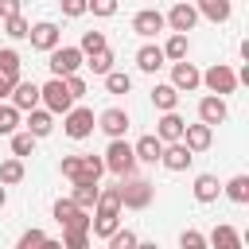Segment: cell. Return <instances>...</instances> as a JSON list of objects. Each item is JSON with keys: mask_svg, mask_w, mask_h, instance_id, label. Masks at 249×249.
I'll use <instances>...</instances> for the list:
<instances>
[{"mask_svg": "<svg viewBox=\"0 0 249 249\" xmlns=\"http://www.w3.org/2000/svg\"><path fill=\"white\" fill-rule=\"evenodd\" d=\"M226 117H230L226 97H218V93L198 97V121H206V124H226Z\"/></svg>", "mask_w": 249, "mask_h": 249, "instance_id": "cell-15", "label": "cell"}, {"mask_svg": "<svg viewBox=\"0 0 249 249\" xmlns=\"http://www.w3.org/2000/svg\"><path fill=\"white\" fill-rule=\"evenodd\" d=\"M93 128H97L93 109H86V105H70V109L62 113V132H66L70 140H86Z\"/></svg>", "mask_w": 249, "mask_h": 249, "instance_id": "cell-4", "label": "cell"}, {"mask_svg": "<svg viewBox=\"0 0 249 249\" xmlns=\"http://www.w3.org/2000/svg\"><path fill=\"white\" fill-rule=\"evenodd\" d=\"M19 121H23V113H19L12 101H8V105L0 101V136H12V132L19 128Z\"/></svg>", "mask_w": 249, "mask_h": 249, "instance_id": "cell-32", "label": "cell"}, {"mask_svg": "<svg viewBox=\"0 0 249 249\" xmlns=\"http://www.w3.org/2000/svg\"><path fill=\"white\" fill-rule=\"evenodd\" d=\"M27 39H31V47L35 51H54L58 43H62V31H58V23H51V19H39V23H31V31H27Z\"/></svg>", "mask_w": 249, "mask_h": 249, "instance_id": "cell-9", "label": "cell"}, {"mask_svg": "<svg viewBox=\"0 0 249 249\" xmlns=\"http://www.w3.org/2000/svg\"><path fill=\"white\" fill-rule=\"evenodd\" d=\"M179 245H183V249H202L206 237H202L198 230H183V233H179Z\"/></svg>", "mask_w": 249, "mask_h": 249, "instance_id": "cell-45", "label": "cell"}, {"mask_svg": "<svg viewBox=\"0 0 249 249\" xmlns=\"http://www.w3.org/2000/svg\"><path fill=\"white\" fill-rule=\"evenodd\" d=\"M82 54H93V51H101V47H109L105 43V31H82Z\"/></svg>", "mask_w": 249, "mask_h": 249, "instance_id": "cell-38", "label": "cell"}, {"mask_svg": "<svg viewBox=\"0 0 249 249\" xmlns=\"http://www.w3.org/2000/svg\"><path fill=\"white\" fill-rule=\"evenodd\" d=\"M51 54V74L54 78H66V74H74V70H82V62H86V54H82V47H54V51H47Z\"/></svg>", "mask_w": 249, "mask_h": 249, "instance_id": "cell-6", "label": "cell"}, {"mask_svg": "<svg viewBox=\"0 0 249 249\" xmlns=\"http://www.w3.org/2000/svg\"><path fill=\"white\" fill-rule=\"evenodd\" d=\"M152 105H156L160 113L175 109V105H179V89H175L171 82H156V86H152Z\"/></svg>", "mask_w": 249, "mask_h": 249, "instance_id": "cell-25", "label": "cell"}, {"mask_svg": "<svg viewBox=\"0 0 249 249\" xmlns=\"http://www.w3.org/2000/svg\"><path fill=\"white\" fill-rule=\"evenodd\" d=\"M163 23H167L171 31H195V23H198V8H195L191 0H175V8L163 16Z\"/></svg>", "mask_w": 249, "mask_h": 249, "instance_id": "cell-11", "label": "cell"}, {"mask_svg": "<svg viewBox=\"0 0 249 249\" xmlns=\"http://www.w3.org/2000/svg\"><path fill=\"white\" fill-rule=\"evenodd\" d=\"M117 226H121V214H93V218H89V230H93L97 241H105Z\"/></svg>", "mask_w": 249, "mask_h": 249, "instance_id": "cell-30", "label": "cell"}, {"mask_svg": "<svg viewBox=\"0 0 249 249\" xmlns=\"http://www.w3.org/2000/svg\"><path fill=\"white\" fill-rule=\"evenodd\" d=\"M35 144H39V136H31L27 128H16L12 132V156L27 160V156H35Z\"/></svg>", "mask_w": 249, "mask_h": 249, "instance_id": "cell-28", "label": "cell"}, {"mask_svg": "<svg viewBox=\"0 0 249 249\" xmlns=\"http://www.w3.org/2000/svg\"><path fill=\"white\" fill-rule=\"evenodd\" d=\"M206 241L218 245V249H241V233H237L233 226H214V233H210Z\"/></svg>", "mask_w": 249, "mask_h": 249, "instance_id": "cell-29", "label": "cell"}, {"mask_svg": "<svg viewBox=\"0 0 249 249\" xmlns=\"http://www.w3.org/2000/svg\"><path fill=\"white\" fill-rule=\"evenodd\" d=\"M187 54H191V39H187V31H171L167 43H163V58H167V62H179V58H187Z\"/></svg>", "mask_w": 249, "mask_h": 249, "instance_id": "cell-24", "label": "cell"}, {"mask_svg": "<svg viewBox=\"0 0 249 249\" xmlns=\"http://www.w3.org/2000/svg\"><path fill=\"white\" fill-rule=\"evenodd\" d=\"M19 179H23V160H19V156L4 160V163H0V183L12 187V183H19Z\"/></svg>", "mask_w": 249, "mask_h": 249, "instance_id": "cell-34", "label": "cell"}, {"mask_svg": "<svg viewBox=\"0 0 249 249\" xmlns=\"http://www.w3.org/2000/svg\"><path fill=\"white\" fill-rule=\"evenodd\" d=\"M0 74H8L12 82H19V54L12 47H0Z\"/></svg>", "mask_w": 249, "mask_h": 249, "instance_id": "cell-35", "label": "cell"}, {"mask_svg": "<svg viewBox=\"0 0 249 249\" xmlns=\"http://www.w3.org/2000/svg\"><path fill=\"white\" fill-rule=\"evenodd\" d=\"M58 8H62V16H70V19L86 16V0H58Z\"/></svg>", "mask_w": 249, "mask_h": 249, "instance_id": "cell-46", "label": "cell"}, {"mask_svg": "<svg viewBox=\"0 0 249 249\" xmlns=\"http://www.w3.org/2000/svg\"><path fill=\"white\" fill-rule=\"evenodd\" d=\"M101 160H105V171H113L117 179H124V175H136V156H132V144H128L124 136H113Z\"/></svg>", "mask_w": 249, "mask_h": 249, "instance_id": "cell-1", "label": "cell"}, {"mask_svg": "<svg viewBox=\"0 0 249 249\" xmlns=\"http://www.w3.org/2000/svg\"><path fill=\"white\" fill-rule=\"evenodd\" d=\"M31 245H51V237L43 230H23L19 233V249H31Z\"/></svg>", "mask_w": 249, "mask_h": 249, "instance_id": "cell-43", "label": "cell"}, {"mask_svg": "<svg viewBox=\"0 0 249 249\" xmlns=\"http://www.w3.org/2000/svg\"><path fill=\"white\" fill-rule=\"evenodd\" d=\"M171 86H175L179 93H191V89L202 86V70H198L195 62L179 58V62H171Z\"/></svg>", "mask_w": 249, "mask_h": 249, "instance_id": "cell-10", "label": "cell"}, {"mask_svg": "<svg viewBox=\"0 0 249 249\" xmlns=\"http://www.w3.org/2000/svg\"><path fill=\"white\" fill-rule=\"evenodd\" d=\"M39 105H43V109H51L54 117H62V113H66V109L74 105V97H70L66 82L51 74V82H43V86H39Z\"/></svg>", "mask_w": 249, "mask_h": 249, "instance_id": "cell-3", "label": "cell"}, {"mask_svg": "<svg viewBox=\"0 0 249 249\" xmlns=\"http://www.w3.org/2000/svg\"><path fill=\"white\" fill-rule=\"evenodd\" d=\"M101 78H105V89H109L113 97H121V93L132 89V74H124V70H109V74H101Z\"/></svg>", "mask_w": 249, "mask_h": 249, "instance_id": "cell-31", "label": "cell"}, {"mask_svg": "<svg viewBox=\"0 0 249 249\" xmlns=\"http://www.w3.org/2000/svg\"><path fill=\"white\" fill-rule=\"evenodd\" d=\"M160 152H163V140H160L156 132H148V136H140V140L132 144L136 163H160Z\"/></svg>", "mask_w": 249, "mask_h": 249, "instance_id": "cell-18", "label": "cell"}, {"mask_svg": "<svg viewBox=\"0 0 249 249\" xmlns=\"http://www.w3.org/2000/svg\"><path fill=\"white\" fill-rule=\"evenodd\" d=\"M160 163H163L167 171H175V175H179V171H187V167L195 163V152H191L183 140H167V144H163V152H160Z\"/></svg>", "mask_w": 249, "mask_h": 249, "instance_id": "cell-8", "label": "cell"}, {"mask_svg": "<svg viewBox=\"0 0 249 249\" xmlns=\"http://www.w3.org/2000/svg\"><path fill=\"white\" fill-rule=\"evenodd\" d=\"M105 175V160L101 156H82V179H101Z\"/></svg>", "mask_w": 249, "mask_h": 249, "instance_id": "cell-39", "label": "cell"}, {"mask_svg": "<svg viewBox=\"0 0 249 249\" xmlns=\"http://www.w3.org/2000/svg\"><path fill=\"white\" fill-rule=\"evenodd\" d=\"M86 12H93L97 19H109L117 16V0H86Z\"/></svg>", "mask_w": 249, "mask_h": 249, "instance_id": "cell-41", "label": "cell"}, {"mask_svg": "<svg viewBox=\"0 0 249 249\" xmlns=\"http://www.w3.org/2000/svg\"><path fill=\"white\" fill-rule=\"evenodd\" d=\"M183 144L198 156V152H206L210 144H214V124H206V121H198V124H183Z\"/></svg>", "mask_w": 249, "mask_h": 249, "instance_id": "cell-14", "label": "cell"}, {"mask_svg": "<svg viewBox=\"0 0 249 249\" xmlns=\"http://www.w3.org/2000/svg\"><path fill=\"white\" fill-rule=\"evenodd\" d=\"M218 195H222V183H218V175H210V171H202V175H195V198L206 206V202H218Z\"/></svg>", "mask_w": 249, "mask_h": 249, "instance_id": "cell-21", "label": "cell"}, {"mask_svg": "<svg viewBox=\"0 0 249 249\" xmlns=\"http://www.w3.org/2000/svg\"><path fill=\"white\" fill-rule=\"evenodd\" d=\"M93 214H121V191L117 187H101L97 202H93Z\"/></svg>", "mask_w": 249, "mask_h": 249, "instance_id": "cell-27", "label": "cell"}, {"mask_svg": "<svg viewBox=\"0 0 249 249\" xmlns=\"http://www.w3.org/2000/svg\"><path fill=\"white\" fill-rule=\"evenodd\" d=\"M82 66H89L93 74H109V70H113V51H109V47H101V51L86 54V62H82Z\"/></svg>", "mask_w": 249, "mask_h": 249, "instance_id": "cell-33", "label": "cell"}, {"mask_svg": "<svg viewBox=\"0 0 249 249\" xmlns=\"http://www.w3.org/2000/svg\"><path fill=\"white\" fill-rule=\"evenodd\" d=\"M105 241H109V249H132V245H140V237H136L132 230H121V226H117Z\"/></svg>", "mask_w": 249, "mask_h": 249, "instance_id": "cell-36", "label": "cell"}, {"mask_svg": "<svg viewBox=\"0 0 249 249\" xmlns=\"http://www.w3.org/2000/svg\"><path fill=\"white\" fill-rule=\"evenodd\" d=\"M195 8H198V16H206L210 23H226V19L233 16V0H198Z\"/></svg>", "mask_w": 249, "mask_h": 249, "instance_id": "cell-22", "label": "cell"}, {"mask_svg": "<svg viewBox=\"0 0 249 249\" xmlns=\"http://www.w3.org/2000/svg\"><path fill=\"white\" fill-rule=\"evenodd\" d=\"M62 82H66V89H70V97H74V101H78V97H86V78H82L78 70H74V74H66Z\"/></svg>", "mask_w": 249, "mask_h": 249, "instance_id": "cell-44", "label": "cell"}, {"mask_svg": "<svg viewBox=\"0 0 249 249\" xmlns=\"http://www.w3.org/2000/svg\"><path fill=\"white\" fill-rule=\"evenodd\" d=\"M58 171L74 183V179H82V156H62V163H58Z\"/></svg>", "mask_w": 249, "mask_h": 249, "instance_id": "cell-42", "label": "cell"}, {"mask_svg": "<svg viewBox=\"0 0 249 249\" xmlns=\"http://www.w3.org/2000/svg\"><path fill=\"white\" fill-rule=\"evenodd\" d=\"M27 132L31 136H51L54 132V113L51 109H43V105H35V109H27Z\"/></svg>", "mask_w": 249, "mask_h": 249, "instance_id": "cell-17", "label": "cell"}, {"mask_svg": "<svg viewBox=\"0 0 249 249\" xmlns=\"http://www.w3.org/2000/svg\"><path fill=\"white\" fill-rule=\"evenodd\" d=\"M222 195H226L230 202L245 206V202H249V175H233L230 183H222Z\"/></svg>", "mask_w": 249, "mask_h": 249, "instance_id": "cell-26", "label": "cell"}, {"mask_svg": "<svg viewBox=\"0 0 249 249\" xmlns=\"http://www.w3.org/2000/svg\"><path fill=\"white\" fill-rule=\"evenodd\" d=\"M163 62H167V58H163V47H156V43H144V47L136 51V70H140V74H156Z\"/></svg>", "mask_w": 249, "mask_h": 249, "instance_id": "cell-19", "label": "cell"}, {"mask_svg": "<svg viewBox=\"0 0 249 249\" xmlns=\"http://www.w3.org/2000/svg\"><path fill=\"white\" fill-rule=\"evenodd\" d=\"M12 86H16V82H12V78H8V74H0V101H4V97H8V93H12Z\"/></svg>", "mask_w": 249, "mask_h": 249, "instance_id": "cell-48", "label": "cell"}, {"mask_svg": "<svg viewBox=\"0 0 249 249\" xmlns=\"http://www.w3.org/2000/svg\"><path fill=\"white\" fill-rule=\"evenodd\" d=\"M117 191H121V210H148L156 198V187L148 179H136V175H124Z\"/></svg>", "mask_w": 249, "mask_h": 249, "instance_id": "cell-2", "label": "cell"}, {"mask_svg": "<svg viewBox=\"0 0 249 249\" xmlns=\"http://www.w3.org/2000/svg\"><path fill=\"white\" fill-rule=\"evenodd\" d=\"M202 86L210 89V93H218V97H230L241 82H237V70L233 66H226V62H214L210 70H202Z\"/></svg>", "mask_w": 249, "mask_h": 249, "instance_id": "cell-5", "label": "cell"}, {"mask_svg": "<svg viewBox=\"0 0 249 249\" xmlns=\"http://www.w3.org/2000/svg\"><path fill=\"white\" fill-rule=\"evenodd\" d=\"M4 31H8V39H27V31H31V23L16 12V16H8L4 19Z\"/></svg>", "mask_w": 249, "mask_h": 249, "instance_id": "cell-37", "label": "cell"}, {"mask_svg": "<svg viewBox=\"0 0 249 249\" xmlns=\"http://www.w3.org/2000/svg\"><path fill=\"white\" fill-rule=\"evenodd\" d=\"M97 179H74V191H70V198L82 206V210H93V202H97Z\"/></svg>", "mask_w": 249, "mask_h": 249, "instance_id": "cell-23", "label": "cell"}, {"mask_svg": "<svg viewBox=\"0 0 249 249\" xmlns=\"http://www.w3.org/2000/svg\"><path fill=\"white\" fill-rule=\"evenodd\" d=\"M54 222L62 230H89V210H82L74 198H58L54 202Z\"/></svg>", "mask_w": 249, "mask_h": 249, "instance_id": "cell-7", "label": "cell"}, {"mask_svg": "<svg viewBox=\"0 0 249 249\" xmlns=\"http://www.w3.org/2000/svg\"><path fill=\"white\" fill-rule=\"evenodd\" d=\"M8 101H12V105H16L19 113H27V109H35V105H39V86H35V82H23V78H19V82L12 86V93H8Z\"/></svg>", "mask_w": 249, "mask_h": 249, "instance_id": "cell-16", "label": "cell"}, {"mask_svg": "<svg viewBox=\"0 0 249 249\" xmlns=\"http://www.w3.org/2000/svg\"><path fill=\"white\" fill-rule=\"evenodd\" d=\"M16 12H19V0H0V19H8Z\"/></svg>", "mask_w": 249, "mask_h": 249, "instance_id": "cell-47", "label": "cell"}, {"mask_svg": "<svg viewBox=\"0 0 249 249\" xmlns=\"http://www.w3.org/2000/svg\"><path fill=\"white\" fill-rule=\"evenodd\" d=\"M4 202H8V191H4V183H0V210H4Z\"/></svg>", "mask_w": 249, "mask_h": 249, "instance_id": "cell-49", "label": "cell"}, {"mask_svg": "<svg viewBox=\"0 0 249 249\" xmlns=\"http://www.w3.org/2000/svg\"><path fill=\"white\" fill-rule=\"evenodd\" d=\"M163 27H167V23H163V12H156V8H140V12L132 16V31H136L140 39H156Z\"/></svg>", "mask_w": 249, "mask_h": 249, "instance_id": "cell-12", "label": "cell"}, {"mask_svg": "<svg viewBox=\"0 0 249 249\" xmlns=\"http://www.w3.org/2000/svg\"><path fill=\"white\" fill-rule=\"evenodd\" d=\"M62 245L66 249H86L89 245V230H62Z\"/></svg>", "mask_w": 249, "mask_h": 249, "instance_id": "cell-40", "label": "cell"}, {"mask_svg": "<svg viewBox=\"0 0 249 249\" xmlns=\"http://www.w3.org/2000/svg\"><path fill=\"white\" fill-rule=\"evenodd\" d=\"M97 128L113 140V136H124L128 132V113L121 109V105H109V109H101L97 113Z\"/></svg>", "mask_w": 249, "mask_h": 249, "instance_id": "cell-13", "label": "cell"}, {"mask_svg": "<svg viewBox=\"0 0 249 249\" xmlns=\"http://www.w3.org/2000/svg\"><path fill=\"white\" fill-rule=\"evenodd\" d=\"M183 124H187V121H183L175 109H167V113L156 121V136H160L163 144H167V140H183Z\"/></svg>", "mask_w": 249, "mask_h": 249, "instance_id": "cell-20", "label": "cell"}]
</instances>
